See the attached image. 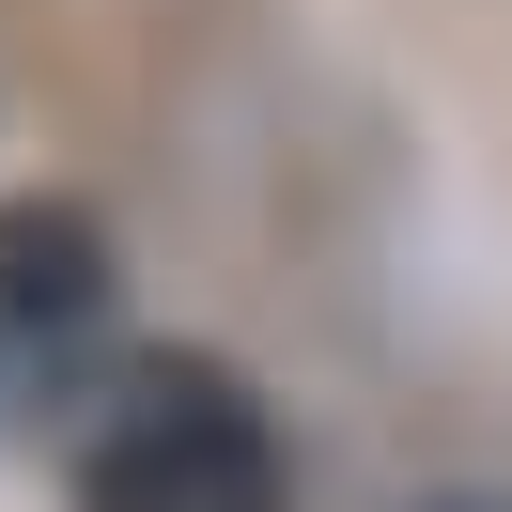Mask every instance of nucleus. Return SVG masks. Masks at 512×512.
<instances>
[{
	"mask_svg": "<svg viewBox=\"0 0 512 512\" xmlns=\"http://www.w3.org/2000/svg\"><path fill=\"white\" fill-rule=\"evenodd\" d=\"M419 512H497V497H419Z\"/></svg>",
	"mask_w": 512,
	"mask_h": 512,
	"instance_id": "obj_3",
	"label": "nucleus"
},
{
	"mask_svg": "<svg viewBox=\"0 0 512 512\" xmlns=\"http://www.w3.org/2000/svg\"><path fill=\"white\" fill-rule=\"evenodd\" d=\"M125 373V249H109L94 202L16 187L0 202V435H47Z\"/></svg>",
	"mask_w": 512,
	"mask_h": 512,
	"instance_id": "obj_2",
	"label": "nucleus"
},
{
	"mask_svg": "<svg viewBox=\"0 0 512 512\" xmlns=\"http://www.w3.org/2000/svg\"><path fill=\"white\" fill-rule=\"evenodd\" d=\"M78 512H295L280 419L233 357H125L78 404Z\"/></svg>",
	"mask_w": 512,
	"mask_h": 512,
	"instance_id": "obj_1",
	"label": "nucleus"
}]
</instances>
